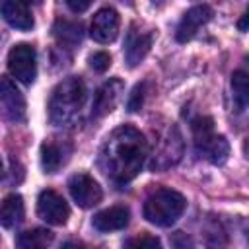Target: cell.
<instances>
[{"instance_id": "obj_1", "label": "cell", "mask_w": 249, "mask_h": 249, "mask_svg": "<svg viewBox=\"0 0 249 249\" xmlns=\"http://www.w3.org/2000/svg\"><path fill=\"white\" fill-rule=\"evenodd\" d=\"M146 152L144 134L130 124H121L105 138L99 150V167L113 183L126 185L140 173Z\"/></svg>"}, {"instance_id": "obj_2", "label": "cell", "mask_w": 249, "mask_h": 249, "mask_svg": "<svg viewBox=\"0 0 249 249\" xmlns=\"http://www.w3.org/2000/svg\"><path fill=\"white\" fill-rule=\"evenodd\" d=\"M86 103V86L80 78H64L51 93L49 99V119L53 124L62 126L76 121Z\"/></svg>"}, {"instance_id": "obj_3", "label": "cell", "mask_w": 249, "mask_h": 249, "mask_svg": "<svg viewBox=\"0 0 249 249\" xmlns=\"http://www.w3.org/2000/svg\"><path fill=\"white\" fill-rule=\"evenodd\" d=\"M185 206H187V200L181 193L173 189H158L146 198L142 214L150 224L167 228L179 220Z\"/></svg>"}, {"instance_id": "obj_4", "label": "cell", "mask_w": 249, "mask_h": 249, "mask_svg": "<svg viewBox=\"0 0 249 249\" xmlns=\"http://www.w3.org/2000/svg\"><path fill=\"white\" fill-rule=\"evenodd\" d=\"M191 130H193V138H195V148L204 160H208L214 165L226 163V160L230 156V144H228L226 136L214 132L212 117H206V115L195 117L191 121Z\"/></svg>"}, {"instance_id": "obj_5", "label": "cell", "mask_w": 249, "mask_h": 249, "mask_svg": "<svg viewBox=\"0 0 249 249\" xmlns=\"http://www.w3.org/2000/svg\"><path fill=\"white\" fill-rule=\"evenodd\" d=\"M8 70L21 84H33L37 76V54L35 49L27 43L14 45L8 53Z\"/></svg>"}, {"instance_id": "obj_6", "label": "cell", "mask_w": 249, "mask_h": 249, "mask_svg": "<svg viewBox=\"0 0 249 249\" xmlns=\"http://www.w3.org/2000/svg\"><path fill=\"white\" fill-rule=\"evenodd\" d=\"M183 156V138H181V132L177 130V126H169L167 132L163 134L154 158H152V163L150 167L156 171H161V169H167L171 165H175Z\"/></svg>"}, {"instance_id": "obj_7", "label": "cell", "mask_w": 249, "mask_h": 249, "mask_svg": "<svg viewBox=\"0 0 249 249\" xmlns=\"http://www.w3.org/2000/svg\"><path fill=\"white\" fill-rule=\"evenodd\" d=\"M37 214L51 226H62L70 218V208L56 191L45 189L37 196Z\"/></svg>"}, {"instance_id": "obj_8", "label": "cell", "mask_w": 249, "mask_h": 249, "mask_svg": "<svg viewBox=\"0 0 249 249\" xmlns=\"http://www.w3.org/2000/svg\"><path fill=\"white\" fill-rule=\"evenodd\" d=\"M68 191H70L74 202L80 208H91L103 196V191H101L99 183L93 177H89L88 173H76V175H72L70 181H68Z\"/></svg>"}, {"instance_id": "obj_9", "label": "cell", "mask_w": 249, "mask_h": 249, "mask_svg": "<svg viewBox=\"0 0 249 249\" xmlns=\"http://www.w3.org/2000/svg\"><path fill=\"white\" fill-rule=\"evenodd\" d=\"M212 16H214V12H212V8H210L208 4H196V6L189 8V10L185 12V16L181 18L179 25H177L175 39H177L179 43L191 41V39L198 33V29H200L202 25H206V23L212 19Z\"/></svg>"}, {"instance_id": "obj_10", "label": "cell", "mask_w": 249, "mask_h": 249, "mask_svg": "<svg viewBox=\"0 0 249 249\" xmlns=\"http://www.w3.org/2000/svg\"><path fill=\"white\" fill-rule=\"evenodd\" d=\"M0 103L10 121L14 123L25 121V97L16 86V82L8 76H0Z\"/></svg>"}, {"instance_id": "obj_11", "label": "cell", "mask_w": 249, "mask_h": 249, "mask_svg": "<svg viewBox=\"0 0 249 249\" xmlns=\"http://www.w3.org/2000/svg\"><path fill=\"white\" fill-rule=\"evenodd\" d=\"M152 41H154L152 31H142L136 25H130V29L126 31V39H124V60L130 68H134L136 64L144 60V56L148 54L152 47Z\"/></svg>"}, {"instance_id": "obj_12", "label": "cell", "mask_w": 249, "mask_h": 249, "mask_svg": "<svg viewBox=\"0 0 249 249\" xmlns=\"http://www.w3.org/2000/svg\"><path fill=\"white\" fill-rule=\"evenodd\" d=\"M119 33V14L113 8H101L95 12L91 25H89V35L97 43H111L115 41Z\"/></svg>"}, {"instance_id": "obj_13", "label": "cell", "mask_w": 249, "mask_h": 249, "mask_svg": "<svg viewBox=\"0 0 249 249\" xmlns=\"http://www.w3.org/2000/svg\"><path fill=\"white\" fill-rule=\"evenodd\" d=\"M128 218H130V210L124 204H115V206H109V208L97 212L93 216L91 224L97 231L107 233V231H117V230L126 228Z\"/></svg>"}, {"instance_id": "obj_14", "label": "cell", "mask_w": 249, "mask_h": 249, "mask_svg": "<svg viewBox=\"0 0 249 249\" xmlns=\"http://www.w3.org/2000/svg\"><path fill=\"white\" fill-rule=\"evenodd\" d=\"M121 91H123V84L121 80H109L105 82L97 93H95V99H93V109H91V117L99 119V117H105L107 113H111L121 97Z\"/></svg>"}, {"instance_id": "obj_15", "label": "cell", "mask_w": 249, "mask_h": 249, "mask_svg": "<svg viewBox=\"0 0 249 249\" xmlns=\"http://www.w3.org/2000/svg\"><path fill=\"white\" fill-rule=\"evenodd\" d=\"M0 16L4 21L19 31H29L33 27V16L27 4L16 2V0H6L0 4Z\"/></svg>"}, {"instance_id": "obj_16", "label": "cell", "mask_w": 249, "mask_h": 249, "mask_svg": "<svg viewBox=\"0 0 249 249\" xmlns=\"http://www.w3.org/2000/svg\"><path fill=\"white\" fill-rule=\"evenodd\" d=\"M23 214H25V206L19 195L12 193L0 202V224L4 228H16L18 224H21Z\"/></svg>"}, {"instance_id": "obj_17", "label": "cell", "mask_w": 249, "mask_h": 249, "mask_svg": "<svg viewBox=\"0 0 249 249\" xmlns=\"http://www.w3.org/2000/svg\"><path fill=\"white\" fill-rule=\"evenodd\" d=\"M54 239V233L47 228H33L18 233L16 249H47Z\"/></svg>"}, {"instance_id": "obj_18", "label": "cell", "mask_w": 249, "mask_h": 249, "mask_svg": "<svg viewBox=\"0 0 249 249\" xmlns=\"http://www.w3.org/2000/svg\"><path fill=\"white\" fill-rule=\"evenodd\" d=\"M53 35L60 45H76L84 37V27L80 21L70 19H56L53 25Z\"/></svg>"}, {"instance_id": "obj_19", "label": "cell", "mask_w": 249, "mask_h": 249, "mask_svg": "<svg viewBox=\"0 0 249 249\" xmlns=\"http://www.w3.org/2000/svg\"><path fill=\"white\" fill-rule=\"evenodd\" d=\"M64 163V150L54 142L41 144V167L45 173H56Z\"/></svg>"}, {"instance_id": "obj_20", "label": "cell", "mask_w": 249, "mask_h": 249, "mask_svg": "<svg viewBox=\"0 0 249 249\" xmlns=\"http://www.w3.org/2000/svg\"><path fill=\"white\" fill-rule=\"evenodd\" d=\"M231 91H233V105L237 113H243L249 101V88H247V74L237 70L231 74Z\"/></svg>"}, {"instance_id": "obj_21", "label": "cell", "mask_w": 249, "mask_h": 249, "mask_svg": "<svg viewBox=\"0 0 249 249\" xmlns=\"http://www.w3.org/2000/svg\"><path fill=\"white\" fill-rule=\"evenodd\" d=\"M204 231H206V245L210 249H224L228 245V233L222 228L220 220H210Z\"/></svg>"}, {"instance_id": "obj_22", "label": "cell", "mask_w": 249, "mask_h": 249, "mask_svg": "<svg viewBox=\"0 0 249 249\" xmlns=\"http://www.w3.org/2000/svg\"><path fill=\"white\" fill-rule=\"evenodd\" d=\"M123 249H163V247H161L160 237L150 235V233H140L136 237H130L123 245Z\"/></svg>"}, {"instance_id": "obj_23", "label": "cell", "mask_w": 249, "mask_h": 249, "mask_svg": "<svg viewBox=\"0 0 249 249\" xmlns=\"http://www.w3.org/2000/svg\"><path fill=\"white\" fill-rule=\"evenodd\" d=\"M144 97H146V82L136 84L134 89L130 91V95H128V103H126L128 111H138V109L144 105Z\"/></svg>"}, {"instance_id": "obj_24", "label": "cell", "mask_w": 249, "mask_h": 249, "mask_svg": "<svg viewBox=\"0 0 249 249\" xmlns=\"http://www.w3.org/2000/svg\"><path fill=\"white\" fill-rule=\"evenodd\" d=\"M88 62H89V66H91L95 72L101 74V72H105V70L111 66V56H109V53H105V51H97V53L89 54Z\"/></svg>"}, {"instance_id": "obj_25", "label": "cell", "mask_w": 249, "mask_h": 249, "mask_svg": "<svg viewBox=\"0 0 249 249\" xmlns=\"http://www.w3.org/2000/svg\"><path fill=\"white\" fill-rule=\"evenodd\" d=\"M171 243H173V247H175V249H193L191 239H189L183 231H175V235H173Z\"/></svg>"}, {"instance_id": "obj_26", "label": "cell", "mask_w": 249, "mask_h": 249, "mask_svg": "<svg viewBox=\"0 0 249 249\" xmlns=\"http://www.w3.org/2000/svg\"><path fill=\"white\" fill-rule=\"evenodd\" d=\"M66 6L72 10V12H86L89 8V2H74V0H68Z\"/></svg>"}, {"instance_id": "obj_27", "label": "cell", "mask_w": 249, "mask_h": 249, "mask_svg": "<svg viewBox=\"0 0 249 249\" xmlns=\"http://www.w3.org/2000/svg\"><path fill=\"white\" fill-rule=\"evenodd\" d=\"M247 19H249V14H243L241 19H239V23H237L239 31H247Z\"/></svg>"}, {"instance_id": "obj_28", "label": "cell", "mask_w": 249, "mask_h": 249, "mask_svg": "<svg viewBox=\"0 0 249 249\" xmlns=\"http://www.w3.org/2000/svg\"><path fill=\"white\" fill-rule=\"evenodd\" d=\"M0 175H2V160H0Z\"/></svg>"}]
</instances>
